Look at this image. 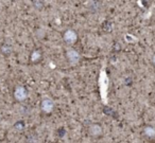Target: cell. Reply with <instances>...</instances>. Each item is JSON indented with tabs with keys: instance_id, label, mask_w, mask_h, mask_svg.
I'll return each instance as SVG.
<instances>
[{
	"instance_id": "6da1fadb",
	"label": "cell",
	"mask_w": 155,
	"mask_h": 143,
	"mask_svg": "<svg viewBox=\"0 0 155 143\" xmlns=\"http://www.w3.org/2000/svg\"><path fill=\"white\" fill-rule=\"evenodd\" d=\"M87 135L93 139H99L103 136V127L100 123L94 122L87 127Z\"/></svg>"
},
{
	"instance_id": "9c48e42d",
	"label": "cell",
	"mask_w": 155,
	"mask_h": 143,
	"mask_svg": "<svg viewBox=\"0 0 155 143\" xmlns=\"http://www.w3.org/2000/svg\"><path fill=\"white\" fill-rule=\"evenodd\" d=\"M15 129L19 130V132H21V130L25 129V123L24 122H17V123H15Z\"/></svg>"
},
{
	"instance_id": "30bf717a",
	"label": "cell",
	"mask_w": 155,
	"mask_h": 143,
	"mask_svg": "<svg viewBox=\"0 0 155 143\" xmlns=\"http://www.w3.org/2000/svg\"><path fill=\"white\" fill-rule=\"evenodd\" d=\"M1 51H2V53H5V54H10L12 52V49H11V47L10 46H3L2 48H1Z\"/></svg>"
},
{
	"instance_id": "277c9868",
	"label": "cell",
	"mask_w": 155,
	"mask_h": 143,
	"mask_svg": "<svg viewBox=\"0 0 155 143\" xmlns=\"http://www.w3.org/2000/svg\"><path fill=\"white\" fill-rule=\"evenodd\" d=\"M14 99L18 102H24L25 100H27L28 98V90L24 86H17V87L14 89Z\"/></svg>"
},
{
	"instance_id": "8992f818",
	"label": "cell",
	"mask_w": 155,
	"mask_h": 143,
	"mask_svg": "<svg viewBox=\"0 0 155 143\" xmlns=\"http://www.w3.org/2000/svg\"><path fill=\"white\" fill-rule=\"evenodd\" d=\"M41 58H43V52L39 49H36V50H34V51H32V53H31V55H30V60L33 64L39 63L41 60Z\"/></svg>"
},
{
	"instance_id": "3957f363",
	"label": "cell",
	"mask_w": 155,
	"mask_h": 143,
	"mask_svg": "<svg viewBox=\"0 0 155 143\" xmlns=\"http://www.w3.org/2000/svg\"><path fill=\"white\" fill-rule=\"evenodd\" d=\"M65 55H66V60H67V62H68V64L71 65V66H75V65H78L80 63L81 55L77 50H74V49L67 50Z\"/></svg>"
},
{
	"instance_id": "8fae6325",
	"label": "cell",
	"mask_w": 155,
	"mask_h": 143,
	"mask_svg": "<svg viewBox=\"0 0 155 143\" xmlns=\"http://www.w3.org/2000/svg\"><path fill=\"white\" fill-rule=\"evenodd\" d=\"M151 63H152V65L155 67V54H153L152 58H151Z\"/></svg>"
},
{
	"instance_id": "7a4b0ae2",
	"label": "cell",
	"mask_w": 155,
	"mask_h": 143,
	"mask_svg": "<svg viewBox=\"0 0 155 143\" xmlns=\"http://www.w3.org/2000/svg\"><path fill=\"white\" fill-rule=\"evenodd\" d=\"M63 41L66 45L68 46H72L74 45L78 41V38H79V35H78L77 31H74L73 29H67L63 32Z\"/></svg>"
},
{
	"instance_id": "5b68a950",
	"label": "cell",
	"mask_w": 155,
	"mask_h": 143,
	"mask_svg": "<svg viewBox=\"0 0 155 143\" xmlns=\"http://www.w3.org/2000/svg\"><path fill=\"white\" fill-rule=\"evenodd\" d=\"M41 109L44 113H51L54 109V102L50 98H44L41 102Z\"/></svg>"
},
{
	"instance_id": "ba28073f",
	"label": "cell",
	"mask_w": 155,
	"mask_h": 143,
	"mask_svg": "<svg viewBox=\"0 0 155 143\" xmlns=\"http://www.w3.org/2000/svg\"><path fill=\"white\" fill-rule=\"evenodd\" d=\"M35 36H36L38 39L45 38V37H46V31L44 30V29H41V28L37 29L36 32H35Z\"/></svg>"
},
{
	"instance_id": "52a82bcc",
	"label": "cell",
	"mask_w": 155,
	"mask_h": 143,
	"mask_svg": "<svg viewBox=\"0 0 155 143\" xmlns=\"http://www.w3.org/2000/svg\"><path fill=\"white\" fill-rule=\"evenodd\" d=\"M143 135L148 138H154L155 137V127L152 125H147L143 127Z\"/></svg>"
}]
</instances>
